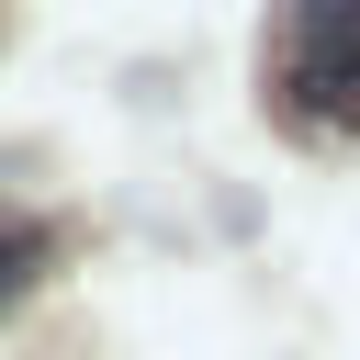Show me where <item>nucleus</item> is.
I'll return each mask as SVG.
<instances>
[{
	"instance_id": "nucleus-1",
	"label": "nucleus",
	"mask_w": 360,
	"mask_h": 360,
	"mask_svg": "<svg viewBox=\"0 0 360 360\" xmlns=\"http://www.w3.org/2000/svg\"><path fill=\"white\" fill-rule=\"evenodd\" d=\"M270 90L304 135H360V0H281Z\"/></svg>"
},
{
	"instance_id": "nucleus-2",
	"label": "nucleus",
	"mask_w": 360,
	"mask_h": 360,
	"mask_svg": "<svg viewBox=\"0 0 360 360\" xmlns=\"http://www.w3.org/2000/svg\"><path fill=\"white\" fill-rule=\"evenodd\" d=\"M34 270H45V236H34V225H0V315L34 292Z\"/></svg>"
}]
</instances>
